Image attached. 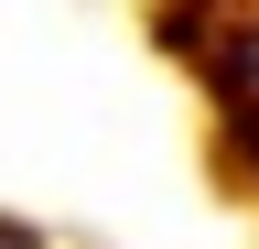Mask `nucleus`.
Instances as JSON below:
<instances>
[{"mask_svg": "<svg viewBox=\"0 0 259 249\" xmlns=\"http://www.w3.org/2000/svg\"><path fill=\"white\" fill-rule=\"evenodd\" d=\"M0 249H44V238H32V228H22V217H0Z\"/></svg>", "mask_w": 259, "mask_h": 249, "instance_id": "obj_1", "label": "nucleus"}]
</instances>
